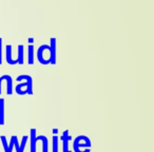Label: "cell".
<instances>
[{"instance_id": "18", "label": "cell", "mask_w": 154, "mask_h": 152, "mask_svg": "<svg viewBox=\"0 0 154 152\" xmlns=\"http://www.w3.org/2000/svg\"><path fill=\"white\" fill-rule=\"evenodd\" d=\"M58 133V129H53V134H57Z\"/></svg>"}, {"instance_id": "11", "label": "cell", "mask_w": 154, "mask_h": 152, "mask_svg": "<svg viewBox=\"0 0 154 152\" xmlns=\"http://www.w3.org/2000/svg\"><path fill=\"white\" fill-rule=\"evenodd\" d=\"M0 125H5V99L0 98Z\"/></svg>"}, {"instance_id": "17", "label": "cell", "mask_w": 154, "mask_h": 152, "mask_svg": "<svg viewBox=\"0 0 154 152\" xmlns=\"http://www.w3.org/2000/svg\"><path fill=\"white\" fill-rule=\"evenodd\" d=\"M28 40H29V42H30V45H33V42H34V38H32V37H30Z\"/></svg>"}, {"instance_id": "8", "label": "cell", "mask_w": 154, "mask_h": 152, "mask_svg": "<svg viewBox=\"0 0 154 152\" xmlns=\"http://www.w3.org/2000/svg\"><path fill=\"white\" fill-rule=\"evenodd\" d=\"M31 152H36V129H31Z\"/></svg>"}, {"instance_id": "7", "label": "cell", "mask_w": 154, "mask_h": 152, "mask_svg": "<svg viewBox=\"0 0 154 152\" xmlns=\"http://www.w3.org/2000/svg\"><path fill=\"white\" fill-rule=\"evenodd\" d=\"M5 50H7V62L8 64H12V66L18 64L17 59H13V58H12V45H8L7 47H5Z\"/></svg>"}, {"instance_id": "2", "label": "cell", "mask_w": 154, "mask_h": 152, "mask_svg": "<svg viewBox=\"0 0 154 152\" xmlns=\"http://www.w3.org/2000/svg\"><path fill=\"white\" fill-rule=\"evenodd\" d=\"M90 148L91 141L86 135H78L74 139V144H73L74 152H90Z\"/></svg>"}, {"instance_id": "16", "label": "cell", "mask_w": 154, "mask_h": 152, "mask_svg": "<svg viewBox=\"0 0 154 152\" xmlns=\"http://www.w3.org/2000/svg\"><path fill=\"white\" fill-rule=\"evenodd\" d=\"M2 64V39L0 38V64Z\"/></svg>"}, {"instance_id": "13", "label": "cell", "mask_w": 154, "mask_h": 152, "mask_svg": "<svg viewBox=\"0 0 154 152\" xmlns=\"http://www.w3.org/2000/svg\"><path fill=\"white\" fill-rule=\"evenodd\" d=\"M23 45H18V57H17V62L19 64H23Z\"/></svg>"}, {"instance_id": "9", "label": "cell", "mask_w": 154, "mask_h": 152, "mask_svg": "<svg viewBox=\"0 0 154 152\" xmlns=\"http://www.w3.org/2000/svg\"><path fill=\"white\" fill-rule=\"evenodd\" d=\"M37 141H42V152H49V141H48V137L45 136V135H39V136H36Z\"/></svg>"}, {"instance_id": "1", "label": "cell", "mask_w": 154, "mask_h": 152, "mask_svg": "<svg viewBox=\"0 0 154 152\" xmlns=\"http://www.w3.org/2000/svg\"><path fill=\"white\" fill-rule=\"evenodd\" d=\"M18 82L24 80V82L17 85L16 86V93L18 95H24V94H29L32 95L33 94V79L30 75H19L17 78H16Z\"/></svg>"}, {"instance_id": "10", "label": "cell", "mask_w": 154, "mask_h": 152, "mask_svg": "<svg viewBox=\"0 0 154 152\" xmlns=\"http://www.w3.org/2000/svg\"><path fill=\"white\" fill-rule=\"evenodd\" d=\"M7 80V94L12 95L13 94V80L10 75H5V79Z\"/></svg>"}, {"instance_id": "15", "label": "cell", "mask_w": 154, "mask_h": 152, "mask_svg": "<svg viewBox=\"0 0 154 152\" xmlns=\"http://www.w3.org/2000/svg\"><path fill=\"white\" fill-rule=\"evenodd\" d=\"M13 138H14V147L16 148V152H21L20 151V146L19 143H18V138L16 135H13Z\"/></svg>"}, {"instance_id": "19", "label": "cell", "mask_w": 154, "mask_h": 152, "mask_svg": "<svg viewBox=\"0 0 154 152\" xmlns=\"http://www.w3.org/2000/svg\"><path fill=\"white\" fill-rule=\"evenodd\" d=\"M1 82H2V78L0 76V94H1Z\"/></svg>"}, {"instance_id": "12", "label": "cell", "mask_w": 154, "mask_h": 152, "mask_svg": "<svg viewBox=\"0 0 154 152\" xmlns=\"http://www.w3.org/2000/svg\"><path fill=\"white\" fill-rule=\"evenodd\" d=\"M28 59L29 64H34V47L33 45H30L28 48Z\"/></svg>"}, {"instance_id": "14", "label": "cell", "mask_w": 154, "mask_h": 152, "mask_svg": "<svg viewBox=\"0 0 154 152\" xmlns=\"http://www.w3.org/2000/svg\"><path fill=\"white\" fill-rule=\"evenodd\" d=\"M52 148H53V152H58V141H59V137L57 135H53V138H52Z\"/></svg>"}, {"instance_id": "6", "label": "cell", "mask_w": 154, "mask_h": 152, "mask_svg": "<svg viewBox=\"0 0 154 152\" xmlns=\"http://www.w3.org/2000/svg\"><path fill=\"white\" fill-rule=\"evenodd\" d=\"M0 139H1V141H2V147H3L5 152H12L13 151V147H14L13 136L11 137V143H10V145L7 141V137H5V135H1V136H0Z\"/></svg>"}, {"instance_id": "5", "label": "cell", "mask_w": 154, "mask_h": 152, "mask_svg": "<svg viewBox=\"0 0 154 152\" xmlns=\"http://www.w3.org/2000/svg\"><path fill=\"white\" fill-rule=\"evenodd\" d=\"M60 141L63 143V147H62V152H71L70 149H69V143L72 139V136L69 135V130H66L63 133H62L61 137H60Z\"/></svg>"}, {"instance_id": "4", "label": "cell", "mask_w": 154, "mask_h": 152, "mask_svg": "<svg viewBox=\"0 0 154 152\" xmlns=\"http://www.w3.org/2000/svg\"><path fill=\"white\" fill-rule=\"evenodd\" d=\"M49 59H50V64H56V38H54V37L51 38Z\"/></svg>"}, {"instance_id": "3", "label": "cell", "mask_w": 154, "mask_h": 152, "mask_svg": "<svg viewBox=\"0 0 154 152\" xmlns=\"http://www.w3.org/2000/svg\"><path fill=\"white\" fill-rule=\"evenodd\" d=\"M49 49H50V45H42L39 47L38 51H37V58H38L39 62H40L41 64H50V60L45 59V52Z\"/></svg>"}]
</instances>
